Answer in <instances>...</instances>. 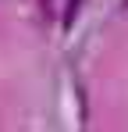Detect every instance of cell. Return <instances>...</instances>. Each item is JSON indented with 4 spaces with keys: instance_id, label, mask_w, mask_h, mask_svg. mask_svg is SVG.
I'll list each match as a JSON object with an SVG mask.
<instances>
[{
    "instance_id": "obj_1",
    "label": "cell",
    "mask_w": 128,
    "mask_h": 132,
    "mask_svg": "<svg viewBox=\"0 0 128 132\" xmlns=\"http://www.w3.org/2000/svg\"><path fill=\"white\" fill-rule=\"evenodd\" d=\"M43 4V14H46V18H53V11H50V0H39Z\"/></svg>"
}]
</instances>
